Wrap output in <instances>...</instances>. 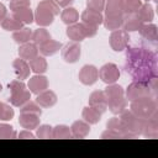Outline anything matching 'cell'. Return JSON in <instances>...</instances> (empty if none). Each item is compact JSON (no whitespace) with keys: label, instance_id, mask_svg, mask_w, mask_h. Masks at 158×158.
I'll list each match as a JSON object with an SVG mask.
<instances>
[{"label":"cell","instance_id":"24","mask_svg":"<svg viewBox=\"0 0 158 158\" xmlns=\"http://www.w3.org/2000/svg\"><path fill=\"white\" fill-rule=\"evenodd\" d=\"M30 99H31V93L25 89L17 93H11V96L9 100L14 106H22L27 101H30Z\"/></svg>","mask_w":158,"mask_h":158},{"label":"cell","instance_id":"5","mask_svg":"<svg viewBox=\"0 0 158 158\" xmlns=\"http://www.w3.org/2000/svg\"><path fill=\"white\" fill-rule=\"evenodd\" d=\"M128 40H130L128 32L125 31V30L117 28V30L112 31V33L110 35V46L114 51L121 52L127 47Z\"/></svg>","mask_w":158,"mask_h":158},{"label":"cell","instance_id":"16","mask_svg":"<svg viewBox=\"0 0 158 158\" xmlns=\"http://www.w3.org/2000/svg\"><path fill=\"white\" fill-rule=\"evenodd\" d=\"M36 102L41 107H51L57 102V95L52 90H43L42 93L37 94Z\"/></svg>","mask_w":158,"mask_h":158},{"label":"cell","instance_id":"21","mask_svg":"<svg viewBox=\"0 0 158 158\" xmlns=\"http://www.w3.org/2000/svg\"><path fill=\"white\" fill-rule=\"evenodd\" d=\"M139 31V35L144 38V40H148V41H152L154 42L157 40V26L153 25V23H142V26L138 28Z\"/></svg>","mask_w":158,"mask_h":158},{"label":"cell","instance_id":"35","mask_svg":"<svg viewBox=\"0 0 158 158\" xmlns=\"http://www.w3.org/2000/svg\"><path fill=\"white\" fill-rule=\"evenodd\" d=\"M52 138H72L70 128L65 125H58L54 128H52Z\"/></svg>","mask_w":158,"mask_h":158},{"label":"cell","instance_id":"28","mask_svg":"<svg viewBox=\"0 0 158 158\" xmlns=\"http://www.w3.org/2000/svg\"><path fill=\"white\" fill-rule=\"evenodd\" d=\"M122 20H123V16L105 15V17L102 20V23H104V26H105L106 30L115 31V30H117V28H120L122 26Z\"/></svg>","mask_w":158,"mask_h":158},{"label":"cell","instance_id":"40","mask_svg":"<svg viewBox=\"0 0 158 158\" xmlns=\"http://www.w3.org/2000/svg\"><path fill=\"white\" fill-rule=\"evenodd\" d=\"M38 6H41V7L46 9V10H48V11L52 12L54 16L59 14V6L57 5V2H56L54 0H43V1H41V2L38 4Z\"/></svg>","mask_w":158,"mask_h":158},{"label":"cell","instance_id":"48","mask_svg":"<svg viewBox=\"0 0 158 158\" xmlns=\"http://www.w3.org/2000/svg\"><path fill=\"white\" fill-rule=\"evenodd\" d=\"M101 138H122V135L118 131L107 128L106 131H104L101 133Z\"/></svg>","mask_w":158,"mask_h":158},{"label":"cell","instance_id":"33","mask_svg":"<svg viewBox=\"0 0 158 158\" xmlns=\"http://www.w3.org/2000/svg\"><path fill=\"white\" fill-rule=\"evenodd\" d=\"M31 37H32V32H31V30L27 28V27H22V28H20V30L15 31L14 35H12L14 41H15L16 43H21V44L28 42V41L31 40Z\"/></svg>","mask_w":158,"mask_h":158},{"label":"cell","instance_id":"44","mask_svg":"<svg viewBox=\"0 0 158 158\" xmlns=\"http://www.w3.org/2000/svg\"><path fill=\"white\" fill-rule=\"evenodd\" d=\"M86 6L89 10L101 12L105 7V0H86Z\"/></svg>","mask_w":158,"mask_h":158},{"label":"cell","instance_id":"50","mask_svg":"<svg viewBox=\"0 0 158 158\" xmlns=\"http://www.w3.org/2000/svg\"><path fill=\"white\" fill-rule=\"evenodd\" d=\"M56 2H57V5L58 6H62V7H67V6H69L74 0H54Z\"/></svg>","mask_w":158,"mask_h":158},{"label":"cell","instance_id":"53","mask_svg":"<svg viewBox=\"0 0 158 158\" xmlns=\"http://www.w3.org/2000/svg\"><path fill=\"white\" fill-rule=\"evenodd\" d=\"M146 1H148V0H146Z\"/></svg>","mask_w":158,"mask_h":158},{"label":"cell","instance_id":"36","mask_svg":"<svg viewBox=\"0 0 158 158\" xmlns=\"http://www.w3.org/2000/svg\"><path fill=\"white\" fill-rule=\"evenodd\" d=\"M31 40H32L33 43H36V44H42V43H44L46 41L51 40V35H49V32H48L46 28H38V30H36V31L32 33Z\"/></svg>","mask_w":158,"mask_h":158},{"label":"cell","instance_id":"10","mask_svg":"<svg viewBox=\"0 0 158 158\" xmlns=\"http://www.w3.org/2000/svg\"><path fill=\"white\" fill-rule=\"evenodd\" d=\"M89 106L95 107L101 114H104L107 109V99L102 90H95L89 96Z\"/></svg>","mask_w":158,"mask_h":158},{"label":"cell","instance_id":"22","mask_svg":"<svg viewBox=\"0 0 158 158\" xmlns=\"http://www.w3.org/2000/svg\"><path fill=\"white\" fill-rule=\"evenodd\" d=\"M60 48H62V43L58 41H53V40H48L44 43L40 44V52L43 56H53Z\"/></svg>","mask_w":158,"mask_h":158},{"label":"cell","instance_id":"9","mask_svg":"<svg viewBox=\"0 0 158 158\" xmlns=\"http://www.w3.org/2000/svg\"><path fill=\"white\" fill-rule=\"evenodd\" d=\"M62 57L67 63H75L80 57V46L78 42H69L62 49Z\"/></svg>","mask_w":158,"mask_h":158},{"label":"cell","instance_id":"34","mask_svg":"<svg viewBox=\"0 0 158 158\" xmlns=\"http://www.w3.org/2000/svg\"><path fill=\"white\" fill-rule=\"evenodd\" d=\"M22 22H20L19 20H16L14 16L10 17V16H6L2 21H1V27L6 31H17L20 28H22Z\"/></svg>","mask_w":158,"mask_h":158},{"label":"cell","instance_id":"17","mask_svg":"<svg viewBox=\"0 0 158 158\" xmlns=\"http://www.w3.org/2000/svg\"><path fill=\"white\" fill-rule=\"evenodd\" d=\"M19 54L21 59L25 60H31L35 57L38 56V48L36 46V43H31V42H26L23 44H21V47L19 48Z\"/></svg>","mask_w":158,"mask_h":158},{"label":"cell","instance_id":"41","mask_svg":"<svg viewBox=\"0 0 158 158\" xmlns=\"http://www.w3.org/2000/svg\"><path fill=\"white\" fill-rule=\"evenodd\" d=\"M16 136V132L14 131V127L7 123H0V138H14Z\"/></svg>","mask_w":158,"mask_h":158},{"label":"cell","instance_id":"3","mask_svg":"<svg viewBox=\"0 0 158 158\" xmlns=\"http://www.w3.org/2000/svg\"><path fill=\"white\" fill-rule=\"evenodd\" d=\"M131 111L137 117L146 120L157 112V102L153 96L141 98L131 101Z\"/></svg>","mask_w":158,"mask_h":158},{"label":"cell","instance_id":"4","mask_svg":"<svg viewBox=\"0 0 158 158\" xmlns=\"http://www.w3.org/2000/svg\"><path fill=\"white\" fill-rule=\"evenodd\" d=\"M153 95L154 94L149 86V83L146 80H135L126 89V96L130 101H133L141 98L153 96Z\"/></svg>","mask_w":158,"mask_h":158},{"label":"cell","instance_id":"45","mask_svg":"<svg viewBox=\"0 0 158 158\" xmlns=\"http://www.w3.org/2000/svg\"><path fill=\"white\" fill-rule=\"evenodd\" d=\"M30 4H31L30 0H11L9 7H10V10L16 11V10H19V9L30 7Z\"/></svg>","mask_w":158,"mask_h":158},{"label":"cell","instance_id":"31","mask_svg":"<svg viewBox=\"0 0 158 158\" xmlns=\"http://www.w3.org/2000/svg\"><path fill=\"white\" fill-rule=\"evenodd\" d=\"M30 68L36 74H42L47 70V60L43 57H35L30 60Z\"/></svg>","mask_w":158,"mask_h":158},{"label":"cell","instance_id":"14","mask_svg":"<svg viewBox=\"0 0 158 158\" xmlns=\"http://www.w3.org/2000/svg\"><path fill=\"white\" fill-rule=\"evenodd\" d=\"M70 132L73 138H84L89 135L90 126L86 121L78 120V121H74L73 125L70 126Z\"/></svg>","mask_w":158,"mask_h":158},{"label":"cell","instance_id":"12","mask_svg":"<svg viewBox=\"0 0 158 158\" xmlns=\"http://www.w3.org/2000/svg\"><path fill=\"white\" fill-rule=\"evenodd\" d=\"M142 20L139 19V16L137 15V12L133 14H125L123 20H122V26L123 30L127 32H132V31H138V28L142 26Z\"/></svg>","mask_w":158,"mask_h":158},{"label":"cell","instance_id":"42","mask_svg":"<svg viewBox=\"0 0 158 158\" xmlns=\"http://www.w3.org/2000/svg\"><path fill=\"white\" fill-rule=\"evenodd\" d=\"M106 127L110 128V130H115V131H118L121 135H123V125H122V121L121 118L118 117H112L107 121L106 123ZM123 138V137H122Z\"/></svg>","mask_w":158,"mask_h":158},{"label":"cell","instance_id":"46","mask_svg":"<svg viewBox=\"0 0 158 158\" xmlns=\"http://www.w3.org/2000/svg\"><path fill=\"white\" fill-rule=\"evenodd\" d=\"M83 25V28H84V33H85V37H94L98 32V26H94V25H89V23H84L81 22Z\"/></svg>","mask_w":158,"mask_h":158},{"label":"cell","instance_id":"30","mask_svg":"<svg viewBox=\"0 0 158 158\" xmlns=\"http://www.w3.org/2000/svg\"><path fill=\"white\" fill-rule=\"evenodd\" d=\"M137 15L139 16V19L142 20V22L144 23H148L153 20V16H154V11H153V7L147 2V4H143L141 5V7L138 9L137 11Z\"/></svg>","mask_w":158,"mask_h":158},{"label":"cell","instance_id":"25","mask_svg":"<svg viewBox=\"0 0 158 158\" xmlns=\"http://www.w3.org/2000/svg\"><path fill=\"white\" fill-rule=\"evenodd\" d=\"M126 106H127V100L125 99V96L107 100V107H109V110H110L112 114H115V115L121 114V112L126 109Z\"/></svg>","mask_w":158,"mask_h":158},{"label":"cell","instance_id":"20","mask_svg":"<svg viewBox=\"0 0 158 158\" xmlns=\"http://www.w3.org/2000/svg\"><path fill=\"white\" fill-rule=\"evenodd\" d=\"M12 65H14V69H15V73H16V75H17V78L20 79V80H23V79H27L28 78V75H30V65L26 63V60L25 59H15L14 60V63H12Z\"/></svg>","mask_w":158,"mask_h":158},{"label":"cell","instance_id":"26","mask_svg":"<svg viewBox=\"0 0 158 158\" xmlns=\"http://www.w3.org/2000/svg\"><path fill=\"white\" fill-rule=\"evenodd\" d=\"M104 10H105L106 15L123 16V10H122V2H121V0H107L105 2Z\"/></svg>","mask_w":158,"mask_h":158},{"label":"cell","instance_id":"52","mask_svg":"<svg viewBox=\"0 0 158 158\" xmlns=\"http://www.w3.org/2000/svg\"><path fill=\"white\" fill-rule=\"evenodd\" d=\"M1 90H2V86H1V84H0V93H1Z\"/></svg>","mask_w":158,"mask_h":158},{"label":"cell","instance_id":"38","mask_svg":"<svg viewBox=\"0 0 158 158\" xmlns=\"http://www.w3.org/2000/svg\"><path fill=\"white\" fill-rule=\"evenodd\" d=\"M12 117H14V109L10 105L0 101V120L9 121Z\"/></svg>","mask_w":158,"mask_h":158},{"label":"cell","instance_id":"8","mask_svg":"<svg viewBox=\"0 0 158 158\" xmlns=\"http://www.w3.org/2000/svg\"><path fill=\"white\" fill-rule=\"evenodd\" d=\"M141 135L148 138L158 137V114L157 112L151 117L143 120V127H142Z\"/></svg>","mask_w":158,"mask_h":158},{"label":"cell","instance_id":"47","mask_svg":"<svg viewBox=\"0 0 158 158\" xmlns=\"http://www.w3.org/2000/svg\"><path fill=\"white\" fill-rule=\"evenodd\" d=\"M9 89L11 93H17V91H21V90H25L26 89V85L22 83V80H14L9 84Z\"/></svg>","mask_w":158,"mask_h":158},{"label":"cell","instance_id":"27","mask_svg":"<svg viewBox=\"0 0 158 158\" xmlns=\"http://www.w3.org/2000/svg\"><path fill=\"white\" fill-rule=\"evenodd\" d=\"M14 17L26 25H30L35 20V15L30 7H23V9H19L16 11H14Z\"/></svg>","mask_w":158,"mask_h":158},{"label":"cell","instance_id":"29","mask_svg":"<svg viewBox=\"0 0 158 158\" xmlns=\"http://www.w3.org/2000/svg\"><path fill=\"white\" fill-rule=\"evenodd\" d=\"M60 19L64 23L73 25L77 23V21L79 20V14L74 7H65L60 14Z\"/></svg>","mask_w":158,"mask_h":158},{"label":"cell","instance_id":"32","mask_svg":"<svg viewBox=\"0 0 158 158\" xmlns=\"http://www.w3.org/2000/svg\"><path fill=\"white\" fill-rule=\"evenodd\" d=\"M104 93H105V96H106L107 100H110V99H116V98H121V96H123V94H125L122 86L118 85V84H115V83H114V84H109V85L105 88Z\"/></svg>","mask_w":158,"mask_h":158},{"label":"cell","instance_id":"49","mask_svg":"<svg viewBox=\"0 0 158 158\" xmlns=\"http://www.w3.org/2000/svg\"><path fill=\"white\" fill-rule=\"evenodd\" d=\"M19 138H35V135L30 130H25L19 133Z\"/></svg>","mask_w":158,"mask_h":158},{"label":"cell","instance_id":"11","mask_svg":"<svg viewBox=\"0 0 158 158\" xmlns=\"http://www.w3.org/2000/svg\"><path fill=\"white\" fill-rule=\"evenodd\" d=\"M19 123L21 127L30 131L33 128H37L40 125V115L31 114V112H21L19 117Z\"/></svg>","mask_w":158,"mask_h":158},{"label":"cell","instance_id":"7","mask_svg":"<svg viewBox=\"0 0 158 158\" xmlns=\"http://www.w3.org/2000/svg\"><path fill=\"white\" fill-rule=\"evenodd\" d=\"M99 78V70L95 65L86 64L79 72V80L84 85H93Z\"/></svg>","mask_w":158,"mask_h":158},{"label":"cell","instance_id":"43","mask_svg":"<svg viewBox=\"0 0 158 158\" xmlns=\"http://www.w3.org/2000/svg\"><path fill=\"white\" fill-rule=\"evenodd\" d=\"M36 135L38 138H52V127L49 125H38Z\"/></svg>","mask_w":158,"mask_h":158},{"label":"cell","instance_id":"6","mask_svg":"<svg viewBox=\"0 0 158 158\" xmlns=\"http://www.w3.org/2000/svg\"><path fill=\"white\" fill-rule=\"evenodd\" d=\"M100 79L106 84H114L120 78V70L116 64L114 63H106L104 64L99 70Z\"/></svg>","mask_w":158,"mask_h":158},{"label":"cell","instance_id":"51","mask_svg":"<svg viewBox=\"0 0 158 158\" xmlns=\"http://www.w3.org/2000/svg\"><path fill=\"white\" fill-rule=\"evenodd\" d=\"M6 12H7V10H6L5 5L0 2V20H4L6 17Z\"/></svg>","mask_w":158,"mask_h":158},{"label":"cell","instance_id":"23","mask_svg":"<svg viewBox=\"0 0 158 158\" xmlns=\"http://www.w3.org/2000/svg\"><path fill=\"white\" fill-rule=\"evenodd\" d=\"M101 112L99 110H96L95 107L93 106H88L83 110L81 112V116L84 118V121H86L89 125H94V123H98L101 118Z\"/></svg>","mask_w":158,"mask_h":158},{"label":"cell","instance_id":"15","mask_svg":"<svg viewBox=\"0 0 158 158\" xmlns=\"http://www.w3.org/2000/svg\"><path fill=\"white\" fill-rule=\"evenodd\" d=\"M35 20H36V23L40 25V26H49L53 20H54V15L52 12H49L48 10L41 7L37 5V9H36V12H35Z\"/></svg>","mask_w":158,"mask_h":158},{"label":"cell","instance_id":"37","mask_svg":"<svg viewBox=\"0 0 158 158\" xmlns=\"http://www.w3.org/2000/svg\"><path fill=\"white\" fill-rule=\"evenodd\" d=\"M121 2H122L123 14H133V12H137L138 9L142 5L141 0H121Z\"/></svg>","mask_w":158,"mask_h":158},{"label":"cell","instance_id":"39","mask_svg":"<svg viewBox=\"0 0 158 158\" xmlns=\"http://www.w3.org/2000/svg\"><path fill=\"white\" fill-rule=\"evenodd\" d=\"M21 112H31V114H36V115H40L42 114V110H41V106L37 104V102H33V101H27L25 105L21 106Z\"/></svg>","mask_w":158,"mask_h":158},{"label":"cell","instance_id":"1","mask_svg":"<svg viewBox=\"0 0 158 158\" xmlns=\"http://www.w3.org/2000/svg\"><path fill=\"white\" fill-rule=\"evenodd\" d=\"M127 72L136 80H149L154 77V56L143 48H131L127 51Z\"/></svg>","mask_w":158,"mask_h":158},{"label":"cell","instance_id":"13","mask_svg":"<svg viewBox=\"0 0 158 158\" xmlns=\"http://www.w3.org/2000/svg\"><path fill=\"white\" fill-rule=\"evenodd\" d=\"M27 85H28V89H30L31 93L40 94V93H42L43 90H46L48 88V80H47V78L44 75L37 74V75L30 78Z\"/></svg>","mask_w":158,"mask_h":158},{"label":"cell","instance_id":"19","mask_svg":"<svg viewBox=\"0 0 158 158\" xmlns=\"http://www.w3.org/2000/svg\"><path fill=\"white\" fill-rule=\"evenodd\" d=\"M67 36L69 37V40L74 41V42H80L85 38V33H84V28L81 23H73L69 25L67 28Z\"/></svg>","mask_w":158,"mask_h":158},{"label":"cell","instance_id":"18","mask_svg":"<svg viewBox=\"0 0 158 158\" xmlns=\"http://www.w3.org/2000/svg\"><path fill=\"white\" fill-rule=\"evenodd\" d=\"M81 20L84 23H89V25H94V26H99L100 23H102L104 16L101 15V12L99 11H94V10H84L81 14Z\"/></svg>","mask_w":158,"mask_h":158},{"label":"cell","instance_id":"2","mask_svg":"<svg viewBox=\"0 0 158 158\" xmlns=\"http://www.w3.org/2000/svg\"><path fill=\"white\" fill-rule=\"evenodd\" d=\"M120 118L123 125V138H135L141 135L143 127V120L137 117L131 110H123L120 114Z\"/></svg>","mask_w":158,"mask_h":158}]
</instances>
